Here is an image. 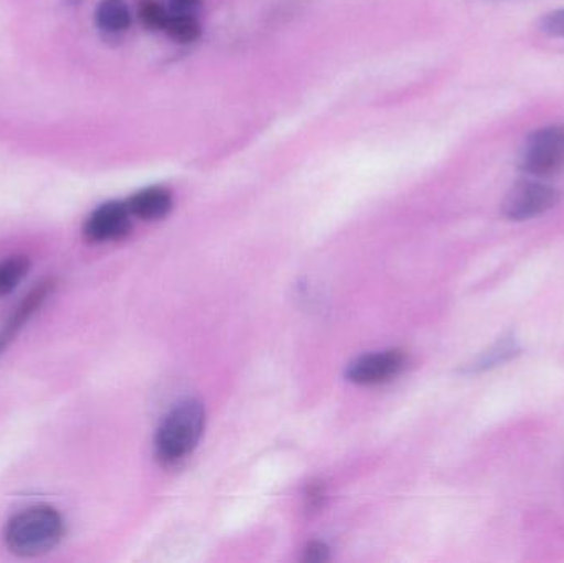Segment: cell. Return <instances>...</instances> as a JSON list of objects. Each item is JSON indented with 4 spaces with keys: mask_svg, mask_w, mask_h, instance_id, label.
Wrapping results in <instances>:
<instances>
[{
    "mask_svg": "<svg viewBox=\"0 0 564 563\" xmlns=\"http://www.w3.org/2000/svg\"><path fill=\"white\" fill-rule=\"evenodd\" d=\"M65 534L62 516L50 506H35L10 519L6 528L7 549L19 557L48 554Z\"/></svg>",
    "mask_w": 564,
    "mask_h": 563,
    "instance_id": "obj_1",
    "label": "cell"
},
{
    "mask_svg": "<svg viewBox=\"0 0 564 563\" xmlns=\"http://www.w3.org/2000/svg\"><path fill=\"white\" fill-rule=\"evenodd\" d=\"M205 429V409L198 400L175 407L155 436V455L162 465H175L187 458L200 442Z\"/></svg>",
    "mask_w": 564,
    "mask_h": 563,
    "instance_id": "obj_2",
    "label": "cell"
},
{
    "mask_svg": "<svg viewBox=\"0 0 564 563\" xmlns=\"http://www.w3.org/2000/svg\"><path fill=\"white\" fill-rule=\"evenodd\" d=\"M519 169L532 177L546 178L564 171V124L536 129L523 142Z\"/></svg>",
    "mask_w": 564,
    "mask_h": 563,
    "instance_id": "obj_3",
    "label": "cell"
},
{
    "mask_svg": "<svg viewBox=\"0 0 564 563\" xmlns=\"http://www.w3.org/2000/svg\"><path fill=\"white\" fill-rule=\"evenodd\" d=\"M560 192L536 181H520L503 198V217L513 221L532 220L556 207Z\"/></svg>",
    "mask_w": 564,
    "mask_h": 563,
    "instance_id": "obj_4",
    "label": "cell"
},
{
    "mask_svg": "<svg viewBox=\"0 0 564 563\" xmlns=\"http://www.w3.org/2000/svg\"><path fill=\"white\" fill-rule=\"evenodd\" d=\"M131 217L128 205L122 202H108L89 215L83 235L91 243L121 240L131 231Z\"/></svg>",
    "mask_w": 564,
    "mask_h": 563,
    "instance_id": "obj_5",
    "label": "cell"
},
{
    "mask_svg": "<svg viewBox=\"0 0 564 563\" xmlns=\"http://www.w3.org/2000/svg\"><path fill=\"white\" fill-rule=\"evenodd\" d=\"M406 366V357L400 350L368 354L348 366L347 377L360 386L388 382Z\"/></svg>",
    "mask_w": 564,
    "mask_h": 563,
    "instance_id": "obj_6",
    "label": "cell"
},
{
    "mask_svg": "<svg viewBox=\"0 0 564 563\" xmlns=\"http://www.w3.org/2000/svg\"><path fill=\"white\" fill-rule=\"evenodd\" d=\"M53 286H55L53 281L40 283L39 286L30 291L29 296L13 311L12 316L9 317L6 326L0 331V357H2L3 350L9 347V344L13 343V339L19 336L20 331L29 323L30 317L42 307V304L48 297L50 291H53Z\"/></svg>",
    "mask_w": 564,
    "mask_h": 563,
    "instance_id": "obj_7",
    "label": "cell"
},
{
    "mask_svg": "<svg viewBox=\"0 0 564 563\" xmlns=\"http://www.w3.org/2000/svg\"><path fill=\"white\" fill-rule=\"evenodd\" d=\"M126 205L132 217L141 220H161L172 210V194L164 187H149L132 195Z\"/></svg>",
    "mask_w": 564,
    "mask_h": 563,
    "instance_id": "obj_8",
    "label": "cell"
},
{
    "mask_svg": "<svg viewBox=\"0 0 564 563\" xmlns=\"http://www.w3.org/2000/svg\"><path fill=\"white\" fill-rule=\"evenodd\" d=\"M96 22L106 32H124L131 25V10L126 0H101L96 10Z\"/></svg>",
    "mask_w": 564,
    "mask_h": 563,
    "instance_id": "obj_9",
    "label": "cell"
},
{
    "mask_svg": "<svg viewBox=\"0 0 564 563\" xmlns=\"http://www.w3.org/2000/svg\"><path fill=\"white\" fill-rule=\"evenodd\" d=\"M519 354V346L513 337H503L499 344L487 350L484 356H480L473 366H469L470 372H482V370L492 369V367L500 366L507 362Z\"/></svg>",
    "mask_w": 564,
    "mask_h": 563,
    "instance_id": "obj_10",
    "label": "cell"
},
{
    "mask_svg": "<svg viewBox=\"0 0 564 563\" xmlns=\"http://www.w3.org/2000/svg\"><path fill=\"white\" fill-rule=\"evenodd\" d=\"M30 263L25 257L7 258L0 263V297L12 293L26 277Z\"/></svg>",
    "mask_w": 564,
    "mask_h": 563,
    "instance_id": "obj_11",
    "label": "cell"
},
{
    "mask_svg": "<svg viewBox=\"0 0 564 563\" xmlns=\"http://www.w3.org/2000/svg\"><path fill=\"white\" fill-rule=\"evenodd\" d=\"M165 32L175 42L192 43L200 36L202 29L195 15H174V13H171Z\"/></svg>",
    "mask_w": 564,
    "mask_h": 563,
    "instance_id": "obj_12",
    "label": "cell"
},
{
    "mask_svg": "<svg viewBox=\"0 0 564 563\" xmlns=\"http://www.w3.org/2000/svg\"><path fill=\"white\" fill-rule=\"evenodd\" d=\"M139 15H141L142 23L148 29L165 30L171 12H167L164 7L159 6L154 0H145V2H142L141 9H139Z\"/></svg>",
    "mask_w": 564,
    "mask_h": 563,
    "instance_id": "obj_13",
    "label": "cell"
},
{
    "mask_svg": "<svg viewBox=\"0 0 564 563\" xmlns=\"http://www.w3.org/2000/svg\"><path fill=\"white\" fill-rule=\"evenodd\" d=\"M539 29L540 32L545 33V35L564 40V9L545 13V15L539 20Z\"/></svg>",
    "mask_w": 564,
    "mask_h": 563,
    "instance_id": "obj_14",
    "label": "cell"
},
{
    "mask_svg": "<svg viewBox=\"0 0 564 563\" xmlns=\"http://www.w3.org/2000/svg\"><path fill=\"white\" fill-rule=\"evenodd\" d=\"M304 561L311 563H321L328 561V549L327 545L322 542H312L305 549Z\"/></svg>",
    "mask_w": 564,
    "mask_h": 563,
    "instance_id": "obj_15",
    "label": "cell"
},
{
    "mask_svg": "<svg viewBox=\"0 0 564 563\" xmlns=\"http://www.w3.org/2000/svg\"><path fill=\"white\" fill-rule=\"evenodd\" d=\"M200 0H171V10L174 15H194Z\"/></svg>",
    "mask_w": 564,
    "mask_h": 563,
    "instance_id": "obj_16",
    "label": "cell"
},
{
    "mask_svg": "<svg viewBox=\"0 0 564 563\" xmlns=\"http://www.w3.org/2000/svg\"><path fill=\"white\" fill-rule=\"evenodd\" d=\"M324 489H322L321 485H314L311 486V489H308V508L311 509H318L322 506V502H324Z\"/></svg>",
    "mask_w": 564,
    "mask_h": 563,
    "instance_id": "obj_17",
    "label": "cell"
}]
</instances>
